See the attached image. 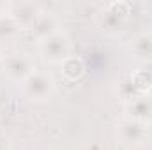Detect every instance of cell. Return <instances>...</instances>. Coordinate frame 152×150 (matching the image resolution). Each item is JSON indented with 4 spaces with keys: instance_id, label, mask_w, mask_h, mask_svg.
<instances>
[{
    "instance_id": "14",
    "label": "cell",
    "mask_w": 152,
    "mask_h": 150,
    "mask_svg": "<svg viewBox=\"0 0 152 150\" xmlns=\"http://www.w3.org/2000/svg\"><path fill=\"white\" fill-rule=\"evenodd\" d=\"M11 9H12V2L9 0H0V20L9 16L11 14Z\"/></svg>"
},
{
    "instance_id": "7",
    "label": "cell",
    "mask_w": 152,
    "mask_h": 150,
    "mask_svg": "<svg viewBox=\"0 0 152 150\" xmlns=\"http://www.w3.org/2000/svg\"><path fill=\"white\" fill-rule=\"evenodd\" d=\"M60 30L62 28H60L58 18L53 12H46V11H42L39 14V18L36 20L34 27L30 28L32 36L37 39V42L42 41V39H46V37H50V36H53V34H57V32H60Z\"/></svg>"
},
{
    "instance_id": "5",
    "label": "cell",
    "mask_w": 152,
    "mask_h": 150,
    "mask_svg": "<svg viewBox=\"0 0 152 150\" xmlns=\"http://www.w3.org/2000/svg\"><path fill=\"white\" fill-rule=\"evenodd\" d=\"M117 138L127 147H140L149 140V124L124 117L117 124Z\"/></svg>"
},
{
    "instance_id": "16",
    "label": "cell",
    "mask_w": 152,
    "mask_h": 150,
    "mask_svg": "<svg viewBox=\"0 0 152 150\" xmlns=\"http://www.w3.org/2000/svg\"><path fill=\"white\" fill-rule=\"evenodd\" d=\"M0 60H2V50H0Z\"/></svg>"
},
{
    "instance_id": "11",
    "label": "cell",
    "mask_w": 152,
    "mask_h": 150,
    "mask_svg": "<svg viewBox=\"0 0 152 150\" xmlns=\"http://www.w3.org/2000/svg\"><path fill=\"white\" fill-rule=\"evenodd\" d=\"M60 66H62V74H64V78H66L67 81H80V79L85 76V73H87L85 62H83V58L78 57V55L67 57Z\"/></svg>"
},
{
    "instance_id": "15",
    "label": "cell",
    "mask_w": 152,
    "mask_h": 150,
    "mask_svg": "<svg viewBox=\"0 0 152 150\" xmlns=\"http://www.w3.org/2000/svg\"><path fill=\"white\" fill-rule=\"evenodd\" d=\"M149 99H151V101H152V92H151V94H149Z\"/></svg>"
},
{
    "instance_id": "3",
    "label": "cell",
    "mask_w": 152,
    "mask_h": 150,
    "mask_svg": "<svg viewBox=\"0 0 152 150\" xmlns=\"http://www.w3.org/2000/svg\"><path fill=\"white\" fill-rule=\"evenodd\" d=\"M71 39L62 30L37 42L39 55L48 64H62L67 57H71Z\"/></svg>"
},
{
    "instance_id": "12",
    "label": "cell",
    "mask_w": 152,
    "mask_h": 150,
    "mask_svg": "<svg viewBox=\"0 0 152 150\" xmlns=\"http://www.w3.org/2000/svg\"><path fill=\"white\" fill-rule=\"evenodd\" d=\"M20 36V27L12 21L11 16L0 20V42H14Z\"/></svg>"
},
{
    "instance_id": "8",
    "label": "cell",
    "mask_w": 152,
    "mask_h": 150,
    "mask_svg": "<svg viewBox=\"0 0 152 150\" xmlns=\"http://www.w3.org/2000/svg\"><path fill=\"white\" fill-rule=\"evenodd\" d=\"M124 117L143 122V124H149L152 120V101L149 99V95H142V97L127 103Z\"/></svg>"
},
{
    "instance_id": "2",
    "label": "cell",
    "mask_w": 152,
    "mask_h": 150,
    "mask_svg": "<svg viewBox=\"0 0 152 150\" xmlns=\"http://www.w3.org/2000/svg\"><path fill=\"white\" fill-rule=\"evenodd\" d=\"M55 88H57V85H55L53 74L48 71H42V69H37L21 85L23 95L32 103H44V101L51 99V95L55 94Z\"/></svg>"
},
{
    "instance_id": "13",
    "label": "cell",
    "mask_w": 152,
    "mask_h": 150,
    "mask_svg": "<svg viewBox=\"0 0 152 150\" xmlns=\"http://www.w3.org/2000/svg\"><path fill=\"white\" fill-rule=\"evenodd\" d=\"M0 150H12V141L5 131L0 129Z\"/></svg>"
},
{
    "instance_id": "9",
    "label": "cell",
    "mask_w": 152,
    "mask_h": 150,
    "mask_svg": "<svg viewBox=\"0 0 152 150\" xmlns=\"http://www.w3.org/2000/svg\"><path fill=\"white\" fill-rule=\"evenodd\" d=\"M129 50H131V55L134 60H138L142 64L152 62V36L147 32L134 36L129 42Z\"/></svg>"
},
{
    "instance_id": "1",
    "label": "cell",
    "mask_w": 152,
    "mask_h": 150,
    "mask_svg": "<svg viewBox=\"0 0 152 150\" xmlns=\"http://www.w3.org/2000/svg\"><path fill=\"white\" fill-rule=\"evenodd\" d=\"M131 14V4L126 0H113L101 7L96 16L99 28L110 36H117L124 30L126 21Z\"/></svg>"
},
{
    "instance_id": "4",
    "label": "cell",
    "mask_w": 152,
    "mask_h": 150,
    "mask_svg": "<svg viewBox=\"0 0 152 150\" xmlns=\"http://www.w3.org/2000/svg\"><path fill=\"white\" fill-rule=\"evenodd\" d=\"M36 71L37 67L34 57L25 51L14 53L4 60V76L14 85H23Z\"/></svg>"
},
{
    "instance_id": "6",
    "label": "cell",
    "mask_w": 152,
    "mask_h": 150,
    "mask_svg": "<svg viewBox=\"0 0 152 150\" xmlns=\"http://www.w3.org/2000/svg\"><path fill=\"white\" fill-rule=\"evenodd\" d=\"M41 12H42V9L36 2H18V4H12L9 16L20 27V30H30Z\"/></svg>"
},
{
    "instance_id": "10",
    "label": "cell",
    "mask_w": 152,
    "mask_h": 150,
    "mask_svg": "<svg viewBox=\"0 0 152 150\" xmlns=\"http://www.w3.org/2000/svg\"><path fill=\"white\" fill-rule=\"evenodd\" d=\"M127 78H129V81L138 95H149L152 92V71L140 67V69L129 73Z\"/></svg>"
}]
</instances>
